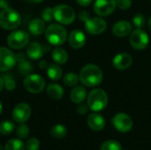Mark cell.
I'll return each mask as SVG.
<instances>
[{
  "label": "cell",
  "mask_w": 151,
  "mask_h": 150,
  "mask_svg": "<svg viewBox=\"0 0 151 150\" xmlns=\"http://www.w3.org/2000/svg\"><path fill=\"white\" fill-rule=\"evenodd\" d=\"M80 80L87 87H95L99 85L103 80V72L96 65H85L80 72Z\"/></svg>",
  "instance_id": "cell-1"
},
{
  "label": "cell",
  "mask_w": 151,
  "mask_h": 150,
  "mask_svg": "<svg viewBox=\"0 0 151 150\" xmlns=\"http://www.w3.org/2000/svg\"><path fill=\"white\" fill-rule=\"evenodd\" d=\"M21 22L19 13L12 9L6 8L0 12V27L6 30H13L17 28Z\"/></svg>",
  "instance_id": "cell-2"
},
{
  "label": "cell",
  "mask_w": 151,
  "mask_h": 150,
  "mask_svg": "<svg viewBox=\"0 0 151 150\" xmlns=\"http://www.w3.org/2000/svg\"><path fill=\"white\" fill-rule=\"evenodd\" d=\"M108 104L107 94L100 88L92 90L88 95V105L93 111H101Z\"/></svg>",
  "instance_id": "cell-3"
},
{
  "label": "cell",
  "mask_w": 151,
  "mask_h": 150,
  "mask_svg": "<svg viewBox=\"0 0 151 150\" xmlns=\"http://www.w3.org/2000/svg\"><path fill=\"white\" fill-rule=\"evenodd\" d=\"M45 36L50 44L62 45L67 38V32L61 25L50 24L45 30Z\"/></svg>",
  "instance_id": "cell-4"
},
{
  "label": "cell",
  "mask_w": 151,
  "mask_h": 150,
  "mask_svg": "<svg viewBox=\"0 0 151 150\" xmlns=\"http://www.w3.org/2000/svg\"><path fill=\"white\" fill-rule=\"evenodd\" d=\"M54 19L63 25H70L75 19V11L66 4H59L53 8Z\"/></svg>",
  "instance_id": "cell-5"
},
{
  "label": "cell",
  "mask_w": 151,
  "mask_h": 150,
  "mask_svg": "<svg viewBox=\"0 0 151 150\" xmlns=\"http://www.w3.org/2000/svg\"><path fill=\"white\" fill-rule=\"evenodd\" d=\"M28 40L29 36L27 32L23 30H16L8 35L7 43L11 48L14 50H19L27 46L28 43Z\"/></svg>",
  "instance_id": "cell-6"
},
{
  "label": "cell",
  "mask_w": 151,
  "mask_h": 150,
  "mask_svg": "<svg viewBox=\"0 0 151 150\" xmlns=\"http://www.w3.org/2000/svg\"><path fill=\"white\" fill-rule=\"evenodd\" d=\"M25 88L33 94L40 93L45 87V80L38 74H28L24 80Z\"/></svg>",
  "instance_id": "cell-7"
},
{
  "label": "cell",
  "mask_w": 151,
  "mask_h": 150,
  "mask_svg": "<svg viewBox=\"0 0 151 150\" xmlns=\"http://www.w3.org/2000/svg\"><path fill=\"white\" fill-rule=\"evenodd\" d=\"M130 43L135 50H144L149 44V36L142 28H137L130 35Z\"/></svg>",
  "instance_id": "cell-8"
},
{
  "label": "cell",
  "mask_w": 151,
  "mask_h": 150,
  "mask_svg": "<svg viewBox=\"0 0 151 150\" xmlns=\"http://www.w3.org/2000/svg\"><path fill=\"white\" fill-rule=\"evenodd\" d=\"M16 55L7 48H0V72L12 69L16 64Z\"/></svg>",
  "instance_id": "cell-9"
},
{
  "label": "cell",
  "mask_w": 151,
  "mask_h": 150,
  "mask_svg": "<svg viewBox=\"0 0 151 150\" xmlns=\"http://www.w3.org/2000/svg\"><path fill=\"white\" fill-rule=\"evenodd\" d=\"M113 126L120 133H127L133 127V120L126 113H119L115 115L111 120Z\"/></svg>",
  "instance_id": "cell-10"
},
{
  "label": "cell",
  "mask_w": 151,
  "mask_h": 150,
  "mask_svg": "<svg viewBox=\"0 0 151 150\" xmlns=\"http://www.w3.org/2000/svg\"><path fill=\"white\" fill-rule=\"evenodd\" d=\"M116 6V0H96L94 10L97 15L105 17L111 14L114 11Z\"/></svg>",
  "instance_id": "cell-11"
},
{
  "label": "cell",
  "mask_w": 151,
  "mask_h": 150,
  "mask_svg": "<svg viewBox=\"0 0 151 150\" xmlns=\"http://www.w3.org/2000/svg\"><path fill=\"white\" fill-rule=\"evenodd\" d=\"M107 24L102 18H92L88 19L85 22V28L88 33L91 34H100L106 29Z\"/></svg>",
  "instance_id": "cell-12"
},
{
  "label": "cell",
  "mask_w": 151,
  "mask_h": 150,
  "mask_svg": "<svg viewBox=\"0 0 151 150\" xmlns=\"http://www.w3.org/2000/svg\"><path fill=\"white\" fill-rule=\"evenodd\" d=\"M31 115V108L27 103H19L12 111V118L17 123H25Z\"/></svg>",
  "instance_id": "cell-13"
},
{
  "label": "cell",
  "mask_w": 151,
  "mask_h": 150,
  "mask_svg": "<svg viewBox=\"0 0 151 150\" xmlns=\"http://www.w3.org/2000/svg\"><path fill=\"white\" fill-rule=\"evenodd\" d=\"M69 44L73 49H80L82 48L86 43V36L81 30L75 29L71 32L68 37Z\"/></svg>",
  "instance_id": "cell-14"
},
{
  "label": "cell",
  "mask_w": 151,
  "mask_h": 150,
  "mask_svg": "<svg viewBox=\"0 0 151 150\" xmlns=\"http://www.w3.org/2000/svg\"><path fill=\"white\" fill-rule=\"evenodd\" d=\"M87 124L89 128L93 131H102L105 126V120L103 116L98 113H92L88 117Z\"/></svg>",
  "instance_id": "cell-15"
},
{
  "label": "cell",
  "mask_w": 151,
  "mask_h": 150,
  "mask_svg": "<svg viewBox=\"0 0 151 150\" xmlns=\"http://www.w3.org/2000/svg\"><path fill=\"white\" fill-rule=\"evenodd\" d=\"M133 63V58L128 53H119L115 56L113 59V65L119 70L127 69Z\"/></svg>",
  "instance_id": "cell-16"
},
{
  "label": "cell",
  "mask_w": 151,
  "mask_h": 150,
  "mask_svg": "<svg viewBox=\"0 0 151 150\" xmlns=\"http://www.w3.org/2000/svg\"><path fill=\"white\" fill-rule=\"evenodd\" d=\"M132 31V26L131 24L127 20H120L118 21L116 24H114L112 27L113 34L118 37H124L130 34Z\"/></svg>",
  "instance_id": "cell-17"
},
{
  "label": "cell",
  "mask_w": 151,
  "mask_h": 150,
  "mask_svg": "<svg viewBox=\"0 0 151 150\" xmlns=\"http://www.w3.org/2000/svg\"><path fill=\"white\" fill-rule=\"evenodd\" d=\"M27 54L28 57H30L31 59L38 60L39 58H41L42 57L43 50L38 42H31L27 45Z\"/></svg>",
  "instance_id": "cell-18"
},
{
  "label": "cell",
  "mask_w": 151,
  "mask_h": 150,
  "mask_svg": "<svg viewBox=\"0 0 151 150\" xmlns=\"http://www.w3.org/2000/svg\"><path fill=\"white\" fill-rule=\"evenodd\" d=\"M70 97L74 103H81L87 97V91L83 87L77 86L71 91Z\"/></svg>",
  "instance_id": "cell-19"
},
{
  "label": "cell",
  "mask_w": 151,
  "mask_h": 150,
  "mask_svg": "<svg viewBox=\"0 0 151 150\" xmlns=\"http://www.w3.org/2000/svg\"><path fill=\"white\" fill-rule=\"evenodd\" d=\"M30 33L34 35H40L45 30V21L40 19H35L30 21L28 25Z\"/></svg>",
  "instance_id": "cell-20"
},
{
  "label": "cell",
  "mask_w": 151,
  "mask_h": 150,
  "mask_svg": "<svg viewBox=\"0 0 151 150\" xmlns=\"http://www.w3.org/2000/svg\"><path fill=\"white\" fill-rule=\"evenodd\" d=\"M46 91L48 95L53 100H59L64 95V89L58 84H50Z\"/></svg>",
  "instance_id": "cell-21"
},
{
  "label": "cell",
  "mask_w": 151,
  "mask_h": 150,
  "mask_svg": "<svg viewBox=\"0 0 151 150\" xmlns=\"http://www.w3.org/2000/svg\"><path fill=\"white\" fill-rule=\"evenodd\" d=\"M52 58L56 63L63 65L68 60V54L65 50L61 48H57L52 52Z\"/></svg>",
  "instance_id": "cell-22"
},
{
  "label": "cell",
  "mask_w": 151,
  "mask_h": 150,
  "mask_svg": "<svg viewBox=\"0 0 151 150\" xmlns=\"http://www.w3.org/2000/svg\"><path fill=\"white\" fill-rule=\"evenodd\" d=\"M47 75L52 80H58L62 76V69L59 65L51 64L47 67Z\"/></svg>",
  "instance_id": "cell-23"
},
{
  "label": "cell",
  "mask_w": 151,
  "mask_h": 150,
  "mask_svg": "<svg viewBox=\"0 0 151 150\" xmlns=\"http://www.w3.org/2000/svg\"><path fill=\"white\" fill-rule=\"evenodd\" d=\"M51 135L56 139H62L67 134V128L63 125H56L51 128Z\"/></svg>",
  "instance_id": "cell-24"
},
{
  "label": "cell",
  "mask_w": 151,
  "mask_h": 150,
  "mask_svg": "<svg viewBox=\"0 0 151 150\" xmlns=\"http://www.w3.org/2000/svg\"><path fill=\"white\" fill-rule=\"evenodd\" d=\"M25 144L22 141L18 139H12L7 141L4 150H25Z\"/></svg>",
  "instance_id": "cell-25"
},
{
  "label": "cell",
  "mask_w": 151,
  "mask_h": 150,
  "mask_svg": "<svg viewBox=\"0 0 151 150\" xmlns=\"http://www.w3.org/2000/svg\"><path fill=\"white\" fill-rule=\"evenodd\" d=\"M18 69L20 74L22 75H28L32 71H33V66L32 64L28 61H27L26 59L18 62Z\"/></svg>",
  "instance_id": "cell-26"
},
{
  "label": "cell",
  "mask_w": 151,
  "mask_h": 150,
  "mask_svg": "<svg viewBox=\"0 0 151 150\" xmlns=\"http://www.w3.org/2000/svg\"><path fill=\"white\" fill-rule=\"evenodd\" d=\"M100 150H122V147L119 141L109 140L102 144Z\"/></svg>",
  "instance_id": "cell-27"
},
{
  "label": "cell",
  "mask_w": 151,
  "mask_h": 150,
  "mask_svg": "<svg viewBox=\"0 0 151 150\" xmlns=\"http://www.w3.org/2000/svg\"><path fill=\"white\" fill-rule=\"evenodd\" d=\"M14 130V125L12 121L5 120L0 123V133L3 135H8Z\"/></svg>",
  "instance_id": "cell-28"
},
{
  "label": "cell",
  "mask_w": 151,
  "mask_h": 150,
  "mask_svg": "<svg viewBox=\"0 0 151 150\" xmlns=\"http://www.w3.org/2000/svg\"><path fill=\"white\" fill-rule=\"evenodd\" d=\"M80 78L77 76L76 73H73V72H68L67 74L65 75L64 79H63V81L64 83L68 86V87H73V86H76L78 81H79Z\"/></svg>",
  "instance_id": "cell-29"
},
{
  "label": "cell",
  "mask_w": 151,
  "mask_h": 150,
  "mask_svg": "<svg viewBox=\"0 0 151 150\" xmlns=\"http://www.w3.org/2000/svg\"><path fill=\"white\" fill-rule=\"evenodd\" d=\"M3 80H4V87L8 91H12V90H13L15 88L16 83H15V80H13V78L11 75H9V74L4 75Z\"/></svg>",
  "instance_id": "cell-30"
},
{
  "label": "cell",
  "mask_w": 151,
  "mask_h": 150,
  "mask_svg": "<svg viewBox=\"0 0 151 150\" xmlns=\"http://www.w3.org/2000/svg\"><path fill=\"white\" fill-rule=\"evenodd\" d=\"M145 22H146V19L143 14L137 13L133 18V23L136 28H142L145 25Z\"/></svg>",
  "instance_id": "cell-31"
},
{
  "label": "cell",
  "mask_w": 151,
  "mask_h": 150,
  "mask_svg": "<svg viewBox=\"0 0 151 150\" xmlns=\"http://www.w3.org/2000/svg\"><path fill=\"white\" fill-rule=\"evenodd\" d=\"M28 134H29L28 126L25 125L24 123H21L17 128V135L21 139H25L28 136Z\"/></svg>",
  "instance_id": "cell-32"
},
{
  "label": "cell",
  "mask_w": 151,
  "mask_h": 150,
  "mask_svg": "<svg viewBox=\"0 0 151 150\" xmlns=\"http://www.w3.org/2000/svg\"><path fill=\"white\" fill-rule=\"evenodd\" d=\"M42 20L45 22H50L54 19V14H53V9L50 7L45 8L42 12Z\"/></svg>",
  "instance_id": "cell-33"
},
{
  "label": "cell",
  "mask_w": 151,
  "mask_h": 150,
  "mask_svg": "<svg viewBox=\"0 0 151 150\" xmlns=\"http://www.w3.org/2000/svg\"><path fill=\"white\" fill-rule=\"evenodd\" d=\"M40 148V141L36 138H32L27 141L26 144L27 150H38Z\"/></svg>",
  "instance_id": "cell-34"
},
{
  "label": "cell",
  "mask_w": 151,
  "mask_h": 150,
  "mask_svg": "<svg viewBox=\"0 0 151 150\" xmlns=\"http://www.w3.org/2000/svg\"><path fill=\"white\" fill-rule=\"evenodd\" d=\"M116 4L120 10H127L132 5V0H116Z\"/></svg>",
  "instance_id": "cell-35"
},
{
  "label": "cell",
  "mask_w": 151,
  "mask_h": 150,
  "mask_svg": "<svg viewBox=\"0 0 151 150\" xmlns=\"http://www.w3.org/2000/svg\"><path fill=\"white\" fill-rule=\"evenodd\" d=\"M79 19L81 21L86 22L89 19V13L87 11H81L80 13H79Z\"/></svg>",
  "instance_id": "cell-36"
},
{
  "label": "cell",
  "mask_w": 151,
  "mask_h": 150,
  "mask_svg": "<svg viewBox=\"0 0 151 150\" xmlns=\"http://www.w3.org/2000/svg\"><path fill=\"white\" fill-rule=\"evenodd\" d=\"M88 108H89V107H88V104H81V105L78 106L77 111H78V113H80V114H81V115H84V114H86V113L88 112Z\"/></svg>",
  "instance_id": "cell-37"
},
{
  "label": "cell",
  "mask_w": 151,
  "mask_h": 150,
  "mask_svg": "<svg viewBox=\"0 0 151 150\" xmlns=\"http://www.w3.org/2000/svg\"><path fill=\"white\" fill-rule=\"evenodd\" d=\"M93 0H76V2L81 6H88L92 3Z\"/></svg>",
  "instance_id": "cell-38"
},
{
  "label": "cell",
  "mask_w": 151,
  "mask_h": 150,
  "mask_svg": "<svg viewBox=\"0 0 151 150\" xmlns=\"http://www.w3.org/2000/svg\"><path fill=\"white\" fill-rule=\"evenodd\" d=\"M9 7V4L6 0H0V8L2 9H6Z\"/></svg>",
  "instance_id": "cell-39"
},
{
  "label": "cell",
  "mask_w": 151,
  "mask_h": 150,
  "mask_svg": "<svg viewBox=\"0 0 151 150\" xmlns=\"http://www.w3.org/2000/svg\"><path fill=\"white\" fill-rule=\"evenodd\" d=\"M49 65H48V64H47V62L46 61H44V60H42V62H40V64H39V67L40 68H42V69H44V68H47Z\"/></svg>",
  "instance_id": "cell-40"
},
{
  "label": "cell",
  "mask_w": 151,
  "mask_h": 150,
  "mask_svg": "<svg viewBox=\"0 0 151 150\" xmlns=\"http://www.w3.org/2000/svg\"><path fill=\"white\" fill-rule=\"evenodd\" d=\"M3 88H4V80L3 78L0 77V91L3 89Z\"/></svg>",
  "instance_id": "cell-41"
},
{
  "label": "cell",
  "mask_w": 151,
  "mask_h": 150,
  "mask_svg": "<svg viewBox=\"0 0 151 150\" xmlns=\"http://www.w3.org/2000/svg\"><path fill=\"white\" fill-rule=\"evenodd\" d=\"M28 2H33V3H36V4H40V3H42L43 0H27Z\"/></svg>",
  "instance_id": "cell-42"
},
{
  "label": "cell",
  "mask_w": 151,
  "mask_h": 150,
  "mask_svg": "<svg viewBox=\"0 0 151 150\" xmlns=\"http://www.w3.org/2000/svg\"><path fill=\"white\" fill-rule=\"evenodd\" d=\"M148 26H149V28L151 30V17L149 19V22H148Z\"/></svg>",
  "instance_id": "cell-43"
},
{
  "label": "cell",
  "mask_w": 151,
  "mask_h": 150,
  "mask_svg": "<svg viewBox=\"0 0 151 150\" xmlns=\"http://www.w3.org/2000/svg\"><path fill=\"white\" fill-rule=\"evenodd\" d=\"M2 111H3V106H2V104H1V103H0V114L2 113Z\"/></svg>",
  "instance_id": "cell-44"
},
{
  "label": "cell",
  "mask_w": 151,
  "mask_h": 150,
  "mask_svg": "<svg viewBox=\"0 0 151 150\" xmlns=\"http://www.w3.org/2000/svg\"><path fill=\"white\" fill-rule=\"evenodd\" d=\"M0 150H4V148H3V146L0 144Z\"/></svg>",
  "instance_id": "cell-45"
}]
</instances>
